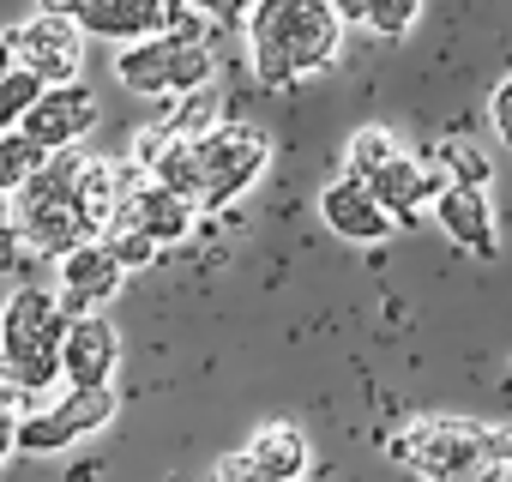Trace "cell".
Returning <instances> with one entry per match:
<instances>
[{
    "instance_id": "6da1fadb",
    "label": "cell",
    "mask_w": 512,
    "mask_h": 482,
    "mask_svg": "<svg viewBox=\"0 0 512 482\" xmlns=\"http://www.w3.org/2000/svg\"><path fill=\"white\" fill-rule=\"evenodd\" d=\"M241 31L260 85H302L344 55V19L332 13V0H253Z\"/></svg>"
},
{
    "instance_id": "7a4b0ae2",
    "label": "cell",
    "mask_w": 512,
    "mask_h": 482,
    "mask_svg": "<svg viewBox=\"0 0 512 482\" xmlns=\"http://www.w3.org/2000/svg\"><path fill=\"white\" fill-rule=\"evenodd\" d=\"M386 458H398L422 482H500L512 470V422L410 416L386 440Z\"/></svg>"
},
{
    "instance_id": "3957f363",
    "label": "cell",
    "mask_w": 512,
    "mask_h": 482,
    "mask_svg": "<svg viewBox=\"0 0 512 482\" xmlns=\"http://www.w3.org/2000/svg\"><path fill=\"white\" fill-rule=\"evenodd\" d=\"M67 308L55 290L25 284L0 302V398H49L61 380V338H67Z\"/></svg>"
},
{
    "instance_id": "277c9868",
    "label": "cell",
    "mask_w": 512,
    "mask_h": 482,
    "mask_svg": "<svg viewBox=\"0 0 512 482\" xmlns=\"http://www.w3.org/2000/svg\"><path fill=\"white\" fill-rule=\"evenodd\" d=\"M211 73H217V49L205 19H175L157 37L115 49V85L133 97H187V91H205Z\"/></svg>"
},
{
    "instance_id": "5b68a950",
    "label": "cell",
    "mask_w": 512,
    "mask_h": 482,
    "mask_svg": "<svg viewBox=\"0 0 512 482\" xmlns=\"http://www.w3.org/2000/svg\"><path fill=\"white\" fill-rule=\"evenodd\" d=\"M272 169V133L253 121H217L211 133L193 139V175H187V205L193 211H223L241 193L260 187Z\"/></svg>"
},
{
    "instance_id": "8992f818",
    "label": "cell",
    "mask_w": 512,
    "mask_h": 482,
    "mask_svg": "<svg viewBox=\"0 0 512 482\" xmlns=\"http://www.w3.org/2000/svg\"><path fill=\"white\" fill-rule=\"evenodd\" d=\"M79 157H85V151H55V157H43V169L13 193V223H19V235L31 241L37 254H49V260L73 254L79 241H97L91 223H85V211H79Z\"/></svg>"
},
{
    "instance_id": "52a82bcc",
    "label": "cell",
    "mask_w": 512,
    "mask_h": 482,
    "mask_svg": "<svg viewBox=\"0 0 512 482\" xmlns=\"http://www.w3.org/2000/svg\"><path fill=\"white\" fill-rule=\"evenodd\" d=\"M121 410V392L115 386H67L55 398H37V410L19 416V452H37V458H55V452H73L79 440L103 434Z\"/></svg>"
},
{
    "instance_id": "ba28073f",
    "label": "cell",
    "mask_w": 512,
    "mask_h": 482,
    "mask_svg": "<svg viewBox=\"0 0 512 482\" xmlns=\"http://www.w3.org/2000/svg\"><path fill=\"white\" fill-rule=\"evenodd\" d=\"M0 67L31 73L43 91L49 85H79V73H85V31L73 19L31 13L25 25H13L7 37H0Z\"/></svg>"
},
{
    "instance_id": "9c48e42d",
    "label": "cell",
    "mask_w": 512,
    "mask_h": 482,
    "mask_svg": "<svg viewBox=\"0 0 512 482\" xmlns=\"http://www.w3.org/2000/svg\"><path fill=\"white\" fill-rule=\"evenodd\" d=\"M127 284V266L109 254V241H79L73 254L55 260V296L67 314H103Z\"/></svg>"
},
{
    "instance_id": "30bf717a",
    "label": "cell",
    "mask_w": 512,
    "mask_h": 482,
    "mask_svg": "<svg viewBox=\"0 0 512 482\" xmlns=\"http://www.w3.org/2000/svg\"><path fill=\"white\" fill-rule=\"evenodd\" d=\"M97 127V97L85 91V85H49L31 109H25V121H19V133L43 151V157H55V151H79V139Z\"/></svg>"
},
{
    "instance_id": "8fae6325",
    "label": "cell",
    "mask_w": 512,
    "mask_h": 482,
    "mask_svg": "<svg viewBox=\"0 0 512 482\" xmlns=\"http://www.w3.org/2000/svg\"><path fill=\"white\" fill-rule=\"evenodd\" d=\"M434 223L446 241H458V248L470 260H494L500 254V223H494V205H488V187H458V181H440L434 193Z\"/></svg>"
},
{
    "instance_id": "7c38bea8",
    "label": "cell",
    "mask_w": 512,
    "mask_h": 482,
    "mask_svg": "<svg viewBox=\"0 0 512 482\" xmlns=\"http://www.w3.org/2000/svg\"><path fill=\"white\" fill-rule=\"evenodd\" d=\"M121 368V332L103 314H73L61 338V380L67 386H115Z\"/></svg>"
},
{
    "instance_id": "4fadbf2b",
    "label": "cell",
    "mask_w": 512,
    "mask_h": 482,
    "mask_svg": "<svg viewBox=\"0 0 512 482\" xmlns=\"http://www.w3.org/2000/svg\"><path fill=\"white\" fill-rule=\"evenodd\" d=\"M320 223H326L338 241H350V248H380V241H392V211H386L362 181H350V175L326 181V193H320Z\"/></svg>"
},
{
    "instance_id": "5bb4252c",
    "label": "cell",
    "mask_w": 512,
    "mask_h": 482,
    "mask_svg": "<svg viewBox=\"0 0 512 482\" xmlns=\"http://www.w3.org/2000/svg\"><path fill=\"white\" fill-rule=\"evenodd\" d=\"M115 223H127V229L151 235L157 248H169V241H187V235H193L199 211H193L181 193H169L163 181H151V175H133V187H127V199H121ZM115 223H109V229H115Z\"/></svg>"
},
{
    "instance_id": "9a60e30c",
    "label": "cell",
    "mask_w": 512,
    "mask_h": 482,
    "mask_svg": "<svg viewBox=\"0 0 512 482\" xmlns=\"http://www.w3.org/2000/svg\"><path fill=\"white\" fill-rule=\"evenodd\" d=\"M169 25H175L169 0H79V31L97 43H115V49L145 43Z\"/></svg>"
},
{
    "instance_id": "2e32d148",
    "label": "cell",
    "mask_w": 512,
    "mask_h": 482,
    "mask_svg": "<svg viewBox=\"0 0 512 482\" xmlns=\"http://www.w3.org/2000/svg\"><path fill=\"white\" fill-rule=\"evenodd\" d=\"M362 187L392 211V223H404V217H422V211L434 205V193H440V169L422 163V157H410V151H398V157H386Z\"/></svg>"
},
{
    "instance_id": "e0dca14e",
    "label": "cell",
    "mask_w": 512,
    "mask_h": 482,
    "mask_svg": "<svg viewBox=\"0 0 512 482\" xmlns=\"http://www.w3.org/2000/svg\"><path fill=\"white\" fill-rule=\"evenodd\" d=\"M241 452H247V464H260L278 482H302L314 470V446H308V434L296 422H260V428L247 434Z\"/></svg>"
},
{
    "instance_id": "ac0fdd59",
    "label": "cell",
    "mask_w": 512,
    "mask_h": 482,
    "mask_svg": "<svg viewBox=\"0 0 512 482\" xmlns=\"http://www.w3.org/2000/svg\"><path fill=\"white\" fill-rule=\"evenodd\" d=\"M344 31H368L380 43H404L422 19V0H332Z\"/></svg>"
},
{
    "instance_id": "d6986e66",
    "label": "cell",
    "mask_w": 512,
    "mask_h": 482,
    "mask_svg": "<svg viewBox=\"0 0 512 482\" xmlns=\"http://www.w3.org/2000/svg\"><path fill=\"white\" fill-rule=\"evenodd\" d=\"M434 169H440V181H458V187H488V181H494L488 151H482L476 139H446L440 157H434Z\"/></svg>"
},
{
    "instance_id": "ffe728a7",
    "label": "cell",
    "mask_w": 512,
    "mask_h": 482,
    "mask_svg": "<svg viewBox=\"0 0 512 482\" xmlns=\"http://www.w3.org/2000/svg\"><path fill=\"white\" fill-rule=\"evenodd\" d=\"M398 151H404V145H398L386 127H356L350 145H344V175H350V181H368V175H374L386 157H398Z\"/></svg>"
},
{
    "instance_id": "44dd1931",
    "label": "cell",
    "mask_w": 512,
    "mask_h": 482,
    "mask_svg": "<svg viewBox=\"0 0 512 482\" xmlns=\"http://www.w3.org/2000/svg\"><path fill=\"white\" fill-rule=\"evenodd\" d=\"M37 169H43V151L25 133H0V199H13Z\"/></svg>"
},
{
    "instance_id": "7402d4cb",
    "label": "cell",
    "mask_w": 512,
    "mask_h": 482,
    "mask_svg": "<svg viewBox=\"0 0 512 482\" xmlns=\"http://www.w3.org/2000/svg\"><path fill=\"white\" fill-rule=\"evenodd\" d=\"M43 97V85L31 79V73H19V67H0V133H19V121H25V109Z\"/></svg>"
},
{
    "instance_id": "603a6c76",
    "label": "cell",
    "mask_w": 512,
    "mask_h": 482,
    "mask_svg": "<svg viewBox=\"0 0 512 482\" xmlns=\"http://www.w3.org/2000/svg\"><path fill=\"white\" fill-rule=\"evenodd\" d=\"M175 19H211V25H247L253 0H169Z\"/></svg>"
},
{
    "instance_id": "cb8c5ba5",
    "label": "cell",
    "mask_w": 512,
    "mask_h": 482,
    "mask_svg": "<svg viewBox=\"0 0 512 482\" xmlns=\"http://www.w3.org/2000/svg\"><path fill=\"white\" fill-rule=\"evenodd\" d=\"M488 121H494V139L512 151V73L494 85V97H488Z\"/></svg>"
},
{
    "instance_id": "d4e9b609",
    "label": "cell",
    "mask_w": 512,
    "mask_h": 482,
    "mask_svg": "<svg viewBox=\"0 0 512 482\" xmlns=\"http://www.w3.org/2000/svg\"><path fill=\"white\" fill-rule=\"evenodd\" d=\"M211 482H278V476H266L260 464H247V452H229V458H217Z\"/></svg>"
},
{
    "instance_id": "484cf974",
    "label": "cell",
    "mask_w": 512,
    "mask_h": 482,
    "mask_svg": "<svg viewBox=\"0 0 512 482\" xmlns=\"http://www.w3.org/2000/svg\"><path fill=\"white\" fill-rule=\"evenodd\" d=\"M19 452V410L0 398V470H7V458Z\"/></svg>"
},
{
    "instance_id": "4316f807",
    "label": "cell",
    "mask_w": 512,
    "mask_h": 482,
    "mask_svg": "<svg viewBox=\"0 0 512 482\" xmlns=\"http://www.w3.org/2000/svg\"><path fill=\"white\" fill-rule=\"evenodd\" d=\"M37 13H49V19H73V25H79V0H37Z\"/></svg>"
}]
</instances>
